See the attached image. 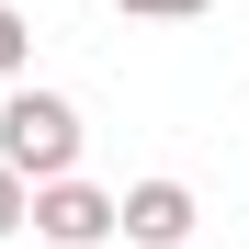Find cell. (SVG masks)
<instances>
[{
  "mask_svg": "<svg viewBox=\"0 0 249 249\" xmlns=\"http://www.w3.org/2000/svg\"><path fill=\"white\" fill-rule=\"evenodd\" d=\"M0 159H12L23 181H68V170H79V102L12 91V102H0Z\"/></svg>",
  "mask_w": 249,
  "mask_h": 249,
  "instance_id": "obj_1",
  "label": "cell"
},
{
  "mask_svg": "<svg viewBox=\"0 0 249 249\" xmlns=\"http://www.w3.org/2000/svg\"><path fill=\"white\" fill-rule=\"evenodd\" d=\"M34 227H46L57 249H102L113 227H124V193H91V181H34Z\"/></svg>",
  "mask_w": 249,
  "mask_h": 249,
  "instance_id": "obj_2",
  "label": "cell"
},
{
  "mask_svg": "<svg viewBox=\"0 0 249 249\" xmlns=\"http://www.w3.org/2000/svg\"><path fill=\"white\" fill-rule=\"evenodd\" d=\"M124 238H136V249H181L193 238V193L181 181H136V193H124Z\"/></svg>",
  "mask_w": 249,
  "mask_h": 249,
  "instance_id": "obj_3",
  "label": "cell"
},
{
  "mask_svg": "<svg viewBox=\"0 0 249 249\" xmlns=\"http://www.w3.org/2000/svg\"><path fill=\"white\" fill-rule=\"evenodd\" d=\"M23 215H34V181H23V170H12V159H0V238H12V227H23Z\"/></svg>",
  "mask_w": 249,
  "mask_h": 249,
  "instance_id": "obj_4",
  "label": "cell"
},
{
  "mask_svg": "<svg viewBox=\"0 0 249 249\" xmlns=\"http://www.w3.org/2000/svg\"><path fill=\"white\" fill-rule=\"evenodd\" d=\"M113 12H136V23H193V12H215V0H113Z\"/></svg>",
  "mask_w": 249,
  "mask_h": 249,
  "instance_id": "obj_5",
  "label": "cell"
},
{
  "mask_svg": "<svg viewBox=\"0 0 249 249\" xmlns=\"http://www.w3.org/2000/svg\"><path fill=\"white\" fill-rule=\"evenodd\" d=\"M23 57H34V23H23V12H0V79H12Z\"/></svg>",
  "mask_w": 249,
  "mask_h": 249,
  "instance_id": "obj_6",
  "label": "cell"
}]
</instances>
